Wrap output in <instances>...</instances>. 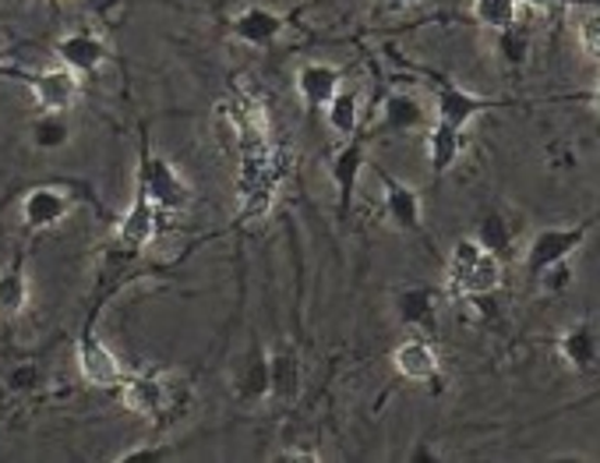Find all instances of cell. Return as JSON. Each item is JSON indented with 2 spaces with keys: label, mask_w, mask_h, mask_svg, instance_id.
Returning <instances> with one entry per match:
<instances>
[{
  "label": "cell",
  "mask_w": 600,
  "mask_h": 463,
  "mask_svg": "<svg viewBox=\"0 0 600 463\" xmlns=\"http://www.w3.org/2000/svg\"><path fill=\"white\" fill-rule=\"evenodd\" d=\"M145 195L152 202H163V206H181L187 198V187L177 181V173H173L170 163L156 159V163H149V170H145Z\"/></svg>",
  "instance_id": "cell-11"
},
{
  "label": "cell",
  "mask_w": 600,
  "mask_h": 463,
  "mask_svg": "<svg viewBox=\"0 0 600 463\" xmlns=\"http://www.w3.org/2000/svg\"><path fill=\"white\" fill-rule=\"evenodd\" d=\"M516 0H474V14L485 28H494V33H509L516 25Z\"/></svg>",
  "instance_id": "cell-17"
},
{
  "label": "cell",
  "mask_w": 600,
  "mask_h": 463,
  "mask_svg": "<svg viewBox=\"0 0 600 463\" xmlns=\"http://www.w3.org/2000/svg\"><path fill=\"white\" fill-rule=\"evenodd\" d=\"M326 118L335 135H354L357 127V96L354 93H335L326 103Z\"/></svg>",
  "instance_id": "cell-19"
},
{
  "label": "cell",
  "mask_w": 600,
  "mask_h": 463,
  "mask_svg": "<svg viewBox=\"0 0 600 463\" xmlns=\"http://www.w3.org/2000/svg\"><path fill=\"white\" fill-rule=\"evenodd\" d=\"M428 142H431V170L434 173H442V170H449L452 163H456V153H460V132L456 127L438 121Z\"/></svg>",
  "instance_id": "cell-18"
},
{
  "label": "cell",
  "mask_w": 600,
  "mask_h": 463,
  "mask_svg": "<svg viewBox=\"0 0 600 463\" xmlns=\"http://www.w3.org/2000/svg\"><path fill=\"white\" fill-rule=\"evenodd\" d=\"M480 99L470 96V93H463V89H445L442 99H438V121L449 124V127H456V132H463V124L474 118V113H480Z\"/></svg>",
  "instance_id": "cell-15"
},
{
  "label": "cell",
  "mask_w": 600,
  "mask_h": 463,
  "mask_svg": "<svg viewBox=\"0 0 600 463\" xmlns=\"http://www.w3.org/2000/svg\"><path fill=\"white\" fill-rule=\"evenodd\" d=\"M385 202H389L392 220H396L400 227H406V230L420 227V195L409 184L389 181L385 184Z\"/></svg>",
  "instance_id": "cell-14"
},
{
  "label": "cell",
  "mask_w": 600,
  "mask_h": 463,
  "mask_svg": "<svg viewBox=\"0 0 600 463\" xmlns=\"http://www.w3.org/2000/svg\"><path fill=\"white\" fill-rule=\"evenodd\" d=\"M297 93L304 103H311V107H326L329 99L340 93V71L329 68V64H307L301 68V75H297Z\"/></svg>",
  "instance_id": "cell-7"
},
{
  "label": "cell",
  "mask_w": 600,
  "mask_h": 463,
  "mask_svg": "<svg viewBox=\"0 0 600 463\" xmlns=\"http://www.w3.org/2000/svg\"><path fill=\"white\" fill-rule=\"evenodd\" d=\"M233 33H237L244 42H252V47H266L275 36L283 33V19L272 11H261V8H252L237 14V22H233Z\"/></svg>",
  "instance_id": "cell-10"
},
{
  "label": "cell",
  "mask_w": 600,
  "mask_h": 463,
  "mask_svg": "<svg viewBox=\"0 0 600 463\" xmlns=\"http://www.w3.org/2000/svg\"><path fill=\"white\" fill-rule=\"evenodd\" d=\"M396 368H400V375H406V379H414V382L431 379V375L438 371L434 346L428 340H406V343H400Z\"/></svg>",
  "instance_id": "cell-9"
},
{
  "label": "cell",
  "mask_w": 600,
  "mask_h": 463,
  "mask_svg": "<svg viewBox=\"0 0 600 463\" xmlns=\"http://www.w3.org/2000/svg\"><path fill=\"white\" fill-rule=\"evenodd\" d=\"M516 4H526L530 11H551V8H554V0H516Z\"/></svg>",
  "instance_id": "cell-24"
},
{
  "label": "cell",
  "mask_w": 600,
  "mask_h": 463,
  "mask_svg": "<svg viewBox=\"0 0 600 463\" xmlns=\"http://www.w3.org/2000/svg\"><path fill=\"white\" fill-rule=\"evenodd\" d=\"M57 53H61V61L71 71H75V75H93V71L110 57L107 42L89 36V33H71V36H64L61 42H57Z\"/></svg>",
  "instance_id": "cell-5"
},
{
  "label": "cell",
  "mask_w": 600,
  "mask_h": 463,
  "mask_svg": "<svg viewBox=\"0 0 600 463\" xmlns=\"http://www.w3.org/2000/svg\"><path fill=\"white\" fill-rule=\"evenodd\" d=\"M449 280L456 287V294H491L502 283V266L485 244L474 237H463L449 255Z\"/></svg>",
  "instance_id": "cell-1"
},
{
  "label": "cell",
  "mask_w": 600,
  "mask_h": 463,
  "mask_svg": "<svg viewBox=\"0 0 600 463\" xmlns=\"http://www.w3.org/2000/svg\"><path fill=\"white\" fill-rule=\"evenodd\" d=\"M152 230H156L152 198L142 192L135 206H131V212L124 216V223H121V241L131 244V248H142V244L152 241Z\"/></svg>",
  "instance_id": "cell-12"
},
{
  "label": "cell",
  "mask_w": 600,
  "mask_h": 463,
  "mask_svg": "<svg viewBox=\"0 0 600 463\" xmlns=\"http://www.w3.org/2000/svg\"><path fill=\"white\" fill-rule=\"evenodd\" d=\"M579 47L590 61H597V14H583L579 19Z\"/></svg>",
  "instance_id": "cell-23"
},
{
  "label": "cell",
  "mask_w": 600,
  "mask_h": 463,
  "mask_svg": "<svg viewBox=\"0 0 600 463\" xmlns=\"http://www.w3.org/2000/svg\"><path fill=\"white\" fill-rule=\"evenodd\" d=\"M28 297H33V287L19 266L0 272V318H19L28 308Z\"/></svg>",
  "instance_id": "cell-13"
},
{
  "label": "cell",
  "mask_w": 600,
  "mask_h": 463,
  "mask_svg": "<svg viewBox=\"0 0 600 463\" xmlns=\"http://www.w3.org/2000/svg\"><path fill=\"white\" fill-rule=\"evenodd\" d=\"M33 138H36V146H42V149L64 146V142H68V124L61 121V113H47V118L36 124Z\"/></svg>",
  "instance_id": "cell-21"
},
{
  "label": "cell",
  "mask_w": 600,
  "mask_h": 463,
  "mask_svg": "<svg viewBox=\"0 0 600 463\" xmlns=\"http://www.w3.org/2000/svg\"><path fill=\"white\" fill-rule=\"evenodd\" d=\"M420 103H414V99H406V96H392L389 99V121L392 127H414L420 124Z\"/></svg>",
  "instance_id": "cell-22"
},
{
  "label": "cell",
  "mask_w": 600,
  "mask_h": 463,
  "mask_svg": "<svg viewBox=\"0 0 600 463\" xmlns=\"http://www.w3.org/2000/svg\"><path fill=\"white\" fill-rule=\"evenodd\" d=\"M167 403V386L156 379H131L124 386V407L135 414H156Z\"/></svg>",
  "instance_id": "cell-16"
},
{
  "label": "cell",
  "mask_w": 600,
  "mask_h": 463,
  "mask_svg": "<svg viewBox=\"0 0 600 463\" xmlns=\"http://www.w3.org/2000/svg\"><path fill=\"white\" fill-rule=\"evenodd\" d=\"M360 163H364V149L360 146H350L340 159H335L332 178L343 184V202L350 198V187H354V181H357V167Z\"/></svg>",
  "instance_id": "cell-20"
},
{
  "label": "cell",
  "mask_w": 600,
  "mask_h": 463,
  "mask_svg": "<svg viewBox=\"0 0 600 463\" xmlns=\"http://www.w3.org/2000/svg\"><path fill=\"white\" fill-rule=\"evenodd\" d=\"M559 351L576 371H590L597 365V332H593V326L579 322L573 329H565V337L559 340Z\"/></svg>",
  "instance_id": "cell-8"
},
{
  "label": "cell",
  "mask_w": 600,
  "mask_h": 463,
  "mask_svg": "<svg viewBox=\"0 0 600 463\" xmlns=\"http://www.w3.org/2000/svg\"><path fill=\"white\" fill-rule=\"evenodd\" d=\"M68 212H71V198H68L64 187L39 184L22 198V220H25V227H33V230L57 227Z\"/></svg>",
  "instance_id": "cell-3"
},
{
  "label": "cell",
  "mask_w": 600,
  "mask_h": 463,
  "mask_svg": "<svg viewBox=\"0 0 600 463\" xmlns=\"http://www.w3.org/2000/svg\"><path fill=\"white\" fill-rule=\"evenodd\" d=\"M28 89H33L36 103L47 113H64L78 103L82 78L68 64H57V68H42L36 75H28Z\"/></svg>",
  "instance_id": "cell-2"
},
{
  "label": "cell",
  "mask_w": 600,
  "mask_h": 463,
  "mask_svg": "<svg viewBox=\"0 0 600 463\" xmlns=\"http://www.w3.org/2000/svg\"><path fill=\"white\" fill-rule=\"evenodd\" d=\"M78 371L85 382L99 386V389H110L121 382V365H117V357L93 337L78 343Z\"/></svg>",
  "instance_id": "cell-6"
},
{
  "label": "cell",
  "mask_w": 600,
  "mask_h": 463,
  "mask_svg": "<svg viewBox=\"0 0 600 463\" xmlns=\"http://www.w3.org/2000/svg\"><path fill=\"white\" fill-rule=\"evenodd\" d=\"M583 237H587V227H579V230H544V234H537V241L530 244L526 269L540 277V272H544L548 266L562 263V258L573 255L579 248Z\"/></svg>",
  "instance_id": "cell-4"
}]
</instances>
